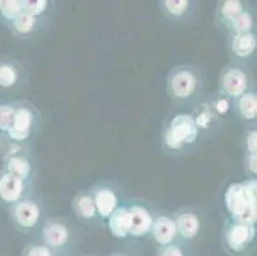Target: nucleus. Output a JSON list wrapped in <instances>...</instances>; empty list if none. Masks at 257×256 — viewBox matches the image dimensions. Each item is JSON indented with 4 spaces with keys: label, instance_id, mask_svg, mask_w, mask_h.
I'll return each instance as SVG.
<instances>
[{
    "label": "nucleus",
    "instance_id": "27",
    "mask_svg": "<svg viewBox=\"0 0 257 256\" xmlns=\"http://www.w3.org/2000/svg\"><path fill=\"white\" fill-rule=\"evenodd\" d=\"M23 12H25L23 0H4L3 8L0 11V16L11 25Z\"/></svg>",
    "mask_w": 257,
    "mask_h": 256
},
{
    "label": "nucleus",
    "instance_id": "24",
    "mask_svg": "<svg viewBox=\"0 0 257 256\" xmlns=\"http://www.w3.org/2000/svg\"><path fill=\"white\" fill-rule=\"evenodd\" d=\"M209 103L211 105V108L214 109V112L216 113V116L223 121L224 118L232 114L233 113V103L234 100L230 98H228L226 95L221 94L220 91H216L215 94H212L209 99Z\"/></svg>",
    "mask_w": 257,
    "mask_h": 256
},
{
    "label": "nucleus",
    "instance_id": "33",
    "mask_svg": "<svg viewBox=\"0 0 257 256\" xmlns=\"http://www.w3.org/2000/svg\"><path fill=\"white\" fill-rule=\"evenodd\" d=\"M109 256H133L132 253L127 252V251H114Z\"/></svg>",
    "mask_w": 257,
    "mask_h": 256
},
{
    "label": "nucleus",
    "instance_id": "9",
    "mask_svg": "<svg viewBox=\"0 0 257 256\" xmlns=\"http://www.w3.org/2000/svg\"><path fill=\"white\" fill-rule=\"evenodd\" d=\"M99 220L105 222L121 204L120 187L111 181H101L90 189Z\"/></svg>",
    "mask_w": 257,
    "mask_h": 256
},
{
    "label": "nucleus",
    "instance_id": "35",
    "mask_svg": "<svg viewBox=\"0 0 257 256\" xmlns=\"http://www.w3.org/2000/svg\"><path fill=\"white\" fill-rule=\"evenodd\" d=\"M3 4H4V0H0V11L3 8Z\"/></svg>",
    "mask_w": 257,
    "mask_h": 256
},
{
    "label": "nucleus",
    "instance_id": "30",
    "mask_svg": "<svg viewBox=\"0 0 257 256\" xmlns=\"http://www.w3.org/2000/svg\"><path fill=\"white\" fill-rule=\"evenodd\" d=\"M22 256H54V252L43 242H34L25 246Z\"/></svg>",
    "mask_w": 257,
    "mask_h": 256
},
{
    "label": "nucleus",
    "instance_id": "19",
    "mask_svg": "<svg viewBox=\"0 0 257 256\" xmlns=\"http://www.w3.org/2000/svg\"><path fill=\"white\" fill-rule=\"evenodd\" d=\"M72 209L79 222L85 224H93L99 222L97 211L90 190H81L74 195L72 200Z\"/></svg>",
    "mask_w": 257,
    "mask_h": 256
},
{
    "label": "nucleus",
    "instance_id": "5",
    "mask_svg": "<svg viewBox=\"0 0 257 256\" xmlns=\"http://www.w3.org/2000/svg\"><path fill=\"white\" fill-rule=\"evenodd\" d=\"M256 224L226 218L221 228V248L228 256H251L256 252Z\"/></svg>",
    "mask_w": 257,
    "mask_h": 256
},
{
    "label": "nucleus",
    "instance_id": "31",
    "mask_svg": "<svg viewBox=\"0 0 257 256\" xmlns=\"http://www.w3.org/2000/svg\"><path fill=\"white\" fill-rule=\"evenodd\" d=\"M243 150L248 154H257V130L256 126L249 127L243 137Z\"/></svg>",
    "mask_w": 257,
    "mask_h": 256
},
{
    "label": "nucleus",
    "instance_id": "12",
    "mask_svg": "<svg viewBox=\"0 0 257 256\" xmlns=\"http://www.w3.org/2000/svg\"><path fill=\"white\" fill-rule=\"evenodd\" d=\"M32 189L34 185L23 182L6 170L0 173V201L6 205L13 206L18 201L34 195Z\"/></svg>",
    "mask_w": 257,
    "mask_h": 256
},
{
    "label": "nucleus",
    "instance_id": "32",
    "mask_svg": "<svg viewBox=\"0 0 257 256\" xmlns=\"http://www.w3.org/2000/svg\"><path fill=\"white\" fill-rule=\"evenodd\" d=\"M243 165L246 169L248 178H256L257 176V154H248L244 152L243 155Z\"/></svg>",
    "mask_w": 257,
    "mask_h": 256
},
{
    "label": "nucleus",
    "instance_id": "22",
    "mask_svg": "<svg viewBox=\"0 0 257 256\" xmlns=\"http://www.w3.org/2000/svg\"><path fill=\"white\" fill-rule=\"evenodd\" d=\"M43 21L37 20L32 14L23 12L9 25L12 32L20 39H30L40 30V26L43 25Z\"/></svg>",
    "mask_w": 257,
    "mask_h": 256
},
{
    "label": "nucleus",
    "instance_id": "13",
    "mask_svg": "<svg viewBox=\"0 0 257 256\" xmlns=\"http://www.w3.org/2000/svg\"><path fill=\"white\" fill-rule=\"evenodd\" d=\"M128 208L132 217V229H131L130 238L141 239L150 236L151 227L155 219L154 211L146 204L140 201L128 203Z\"/></svg>",
    "mask_w": 257,
    "mask_h": 256
},
{
    "label": "nucleus",
    "instance_id": "28",
    "mask_svg": "<svg viewBox=\"0 0 257 256\" xmlns=\"http://www.w3.org/2000/svg\"><path fill=\"white\" fill-rule=\"evenodd\" d=\"M16 103H0V133L6 135L15 117Z\"/></svg>",
    "mask_w": 257,
    "mask_h": 256
},
{
    "label": "nucleus",
    "instance_id": "6",
    "mask_svg": "<svg viewBox=\"0 0 257 256\" xmlns=\"http://www.w3.org/2000/svg\"><path fill=\"white\" fill-rule=\"evenodd\" d=\"M11 218L17 231L32 234L41 228L45 220V209L43 203L31 195L11 206Z\"/></svg>",
    "mask_w": 257,
    "mask_h": 256
},
{
    "label": "nucleus",
    "instance_id": "17",
    "mask_svg": "<svg viewBox=\"0 0 257 256\" xmlns=\"http://www.w3.org/2000/svg\"><path fill=\"white\" fill-rule=\"evenodd\" d=\"M191 113H192L202 137L214 135L220 128L221 119L216 116V113L214 112L207 99L202 100V102H198L191 110Z\"/></svg>",
    "mask_w": 257,
    "mask_h": 256
},
{
    "label": "nucleus",
    "instance_id": "34",
    "mask_svg": "<svg viewBox=\"0 0 257 256\" xmlns=\"http://www.w3.org/2000/svg\"><path fill=\"white\" fill-rule=\"evenodd\" d=\"M54 256H68L67 252H60V253H54Z\"/></svg>",
    "mask_w": 257,
    "mask_h": 256
},
{
    "label": "nucleus",
    "instance_id": "8",
    "mask_svg": "<svg viewBox=\"0 0 257 256\" xmlns=\"http://www.w3.org/2000/svg\"><path fill=\"white\" fill-rule=\"evenodd\" d=\"M249 89H251L249 74L242 64L232 62L221 69L219 74L218 89L221 94L235 100L240 95L247 93Z\"/></svg>",
    "mask_w": 257,
    "mask_h": 256
},
{
    "label": "nucleus",
    "instance_id": "16",
    "mask_svg": "<svg viewBox=\"0 0 257 256\" xmlns=\"http://www.w3.org/2000/svg\"><path fill=\"white\" fill-rule=\"evenodd\" d=\"M104 223L111 237L119 241L130 239L131 229H132V217H131L128 203H121Z\"/></svg>",
    "mask_w": 257,
    "mask_h": 256
},
{
    "label": "nucleus",
    "instance_id": "1",
    "mask_svg": "<svg viewBox=\"0 0 257 256\" xmlns=\"http://www.w3.org/2000/svg\"><path fill=\"white\" fill-rule=\"evenodd\" d=\"M202 138L191 112H177L163 124L160 144L163 151L173 156L191 152Z\"/></svg>",
    "mask_w": 257,
    "mask_h": 256
},
{
    "label": "nucleus",
    "instance_id": "2",
    "mask_svg": "<svg viewBox=\"0 0 257 256\" xmlns=\"http://www.w3.org/2000/svg\"><path fill=\"white\" fill-rule=\"evenodd\" d=\"M224 208L228 218L237 222L257 223V181L256 178L232 182L224 191Z\"/></svg>",
    "mask_w": 257,
    "mask_h": 256
},
{
    "label": "nucleus",
    "instance_id": "7",
    "mask_svg": "<svg viewBox=\"0 0 257 256\" xmlns=\"http://www.w3.org/2000/svg\"><path fill=\"white\" fill-rule=\"evenodd\" d=\"M73 239V231L63 218H45L40 228V242L48 246L54 253L67 252Z\"/></svg>",
    "mask_w": 257,
    "mask_h": 256
},
{
    "label": "nucleus",
    "instance_id": "29",
    "mask_svg": "<svg viewBox=\"0 0 257 256\" xmlns=\"http://www.w3.org/2000/svg\"><path fill=\"white\" fill-rule=\"evenodd\" d=\"M156 256H188L187 245L177 241L170 245L161 246V247H158Z\"/></svg>",
    "mask_w": 257,
    "mask_h": 256
},
{
    "label": "nucleus",
    "instance_id": "18",
    "mask_svg": "<svg viewBox=\"0 0 257 256\" xmlns=\"http://www.w3.org/2000/svg\"><path fill=\"white\" fill-rule=\"evenodd\" d=\"M248 7L242 0H221L215 12V23L221 31L228 34L233 21L240 16Z\"/></svg>",
    "mask_w": 257,
    "mask_h": 256
},
{
    "label": "nucleus",
    "instance_id": "25",
    "mask_svg": "<svg viewBox=\"0 0 257 256\" xmlns=\"http://www.w3.org/2000/svg\"><path fill=\"white\" fill-rule=\"evenodd\" d=\"M254 25H256V20H254L253 12L249 8H247L240 16H238V17L233 21V23L230 25V27H229V31L226 35L252 32L254 31Z\"/></svg>",
    "mask_w": 257,
    "mask_h": 256
},
{
    "label": "nucleus",
    "instance_id": "3",
    "mask_svg": "<svg viewBox=\"0 0 257 256\" xmlns=\"http://www.w3.org/2000/svg\"><path fill=\"white\" fill-rule=\"evenodd\" d=\"M204 90V78L193 65L179 64L172 68L167 77V93L172 102L186 105L196 102Z\"/></svg>",
    "mask_w": 257,
    "mask_h": 256
},
{
    "label": "nucleus",
    "instance_id": "4",
    "mask_svg": "<svg viewBox=\"0 0 257 256\" xmlns=\"http://www.w3.org/2000/svg\"><path fill=\"white\" fill-rule=\"evenodd\" d=\"M40 122H41V113L32 103H16L13 122L9 131L6 133L13 149L9 152L25 150L26 146H31L32 141L39 133Z\"/></svg>",
    "mask_w": 257,
    "mask_h": 256
},
{
    "label": "nucleus",
    "instance_id": "23",
    "mask_svg": "<svg viewBox=\"0 0 257 256\" xmlns=\"http://www.w3.org/2000/svg\"><path fill=\"white\" fill-rule=\"evenodd\" d=\"M22 79L21 68L16 63L7 60L0 62V89L11 90L18 86Z\"/></svg>",
    "mask_w": 257,
    "mask_h": 256
},
{
    "label": "nucleus",
    "instance_id": "11",
    "mask_svg": "<svg viewBox=\"0 0 257 256\" xmlns=\"http://www.w3.org/2000/svg\"><path fill=\"white\" fill-rule=\"evenodd\" d=\"M4 170L16 176L23 182L34 185L37 166L31 152L25 151V150H17V151H12L7 155Z\"/></svg>",
    "mask_w": 257,
    "mask_h": 256
},
{
    "label": "nucleus",
    "instance_id": "14",
    "mask_svg": "<svg viewBox=\"0 0 257 256\" xmlns=\"http://www.w3.org/2000/svg\"><path fill=\"white\" fill-rule=\"evenodd\" d=\"M228 49L235 63L249 60L257 49L256 31L228 35Z\"/></svg>",
    "mask_w": 257,
    "mask_h": 256
},
{
    "label": "nucleus",
    "instance_id": "10",
    "mask_svg": "<svg viewBox=\"0 0 257 256\" xmlns=\"http://www.w3.org/2000/svg\"><path fill=\"white\" fill-rule=\"evenodd\" d=\"M177 225L179 242L188 245L200 236L204 229V219L196 209L182 208L173 214Z\"/></svg>",
    "mask_w": 257,
    "mask_h": 256
},
{
    "label": "nucleus",
    "instance_id": "15",
    "mask_svg": "<svg viewBox=\"0 0 257 256\" xmlns=\"http://www.w3.org/2000/svg\"><path fill=\"white\" fill-rule=\"evenodd\" d=\"M149 237L151 238V241H154V243L158 247L177 242L178 241V233H177V225H175L174 217L172 214L155 215Z\"/></svg>",
    "mask_w": 257,
    "mask_h": 256
},
{
    "label": "nucleus",
    "instance_id": "20",
    "mask_svg": "<svg viewBox=\"0 0 257 256\" xmlns=\"http://www.w3.org/2000/svg\"><path fill=\"white\" fill-rule=\"evenodd\" d=\"M161 12L168 20L177 23H184L191 20L195 13L196 2L191 0H163L159 2Z\"/></svg>",
    "mask_w": 257,
    "mask_h": 256
},
{
    "label": "nucleus",
    "instance_id": "26",
    "mask_svg": "<svg viewBox=\"0 0 257 256\" xmlns=\"http://www.w3.org/2000/svg\"><path fill=\"white\" fill-rule=\"evenodd\" d=\"M53 2H49V0H23V9L44 22V18L53 8Z\"/></svg>",
    "mask_w": 257,
    "mask_h": 256
},
{
    "label": "nucleus",
    "instance_id": "21",
    "mask_svg": "<svg viewBox=\"0 0 257 256\" xmlns=\"http://www.w3.org/2000/svg\"><path fill=\"white\" fill-rule=\"evenodd\" d=\"M233 113L246 123L253 124L257 119V94L253 89L235 99L233 103Z\"/></svg>",
    "mask_w": 257,
    "mask_h": 256
}]
</instances>
